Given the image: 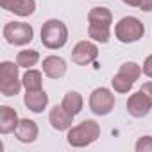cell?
I'll list each match as a JSON object with an SVG mask.
<instances>
[{
    "label": "cell",
    "instance_id": "obj_1",
    "mask_svg": "<svg viewBox=\"0 0 152 152\" xmlns=\"http://www.w3.org/2000/svg\"><path fill=\"white\" fill-rule=\"evenodd\" d=\"M100 136V125L95 120H84L79 125L70 127L68 134H66V141L70 147L75 148H83L88 147L91 143H95Z\"/></svg>",
    "mask_w": 152,
    "mask_h": 152
},
{
    "label": "cell",
    "instance_id": "obj_2",
    "mask_svg": "<svg viewBox=\"0 0 152 152\" xmlns=\"http://www.w3.org/2000/svg\"><path fill=\"white\" fill-rule=\"evenodd\" d=\"M41 43L50 50H59L68 41V29L61 20L50 18L41 25Z\"/></svg>",
    "mask_w": 152,
    "mask_h": 152
},
{
    "label": "cell",
    "instance_id": "obj_3",
    "mask_svg": "<svg viewBox=\"0 0 152 152\" xmlns=\"http://www.w3.org/2000/svg\"><path fill=\"white\" fill-rule=\"evenodd\" d=\"M18 63L2 61L0 63V93L4 97H15L22 90V81L18 77Z\"/></svg>",
    "mask_w": 152,
    "mask_h": 152
},
{
    "label": "cell",
    "instance_id": "obj_4",
    "mask_svg": "<svg viewBox=\"0 0 152 152\" xmlns=\"http://www.w3.org/2000/svg\"><path fill=\"white\" fill-rule=\"evenodd\" d=\"M145 25L136 16H124L115 25V38L120 43H136L143 38Z\"/></svg>",
    "mask_w": 152,
    "mask_h": 152
},
{
    "label": "cell",
    "instance_id": "obj_5",
    "mask_svg": "<svg viewBox=\"0 0 152 152\" xmlns=\"http://www.w3.org/2000/svg\"><path fill=\"white\" fill-rule=\"evenodd\" d=\"M2 34L9 45L23 47V45H29L32 41L34 29H32V25H29L25 22H9V23H6Z\"/></svg>",
    "mask_w": 152,
    "mask_h": 152
},
{
    "label": "cell",
    "instance_id": "obj_6",
    "mask_svg": "<svg viewBox=\"0 0 152 152\" xmlns=\"http://www.w3.org/2000/svg\"><path fill=\"white\" fill-rule=\"evenodd\" d=\"M90 109L97 116H106L115 109V95L107 88H97L90 95Z\"/></svg>",
    "mask_w": 152,
    "mask_h": 152
},
{
    "label": "cell",
    "instance_id": "obj_7",
    "mask_svg": "<svg viewBox=\"0 0 152 152\" xmlns=\"http://www.w3.org/2000/svg\"><path fill=\"white\" fill-rule=\"evenodd\" d=\"M97 57H99V47L90 39L79 41L72 50V61L75 64H79V66L91 64V63L97 61Z\"/></svg>",
    "mask_w": 152,
    "mask_h": 152
},
{
    "label": "cell",
    "instance_id": "obj_8",
    "mask_svg": "<svg viewBox=\"0 0 152 152\" xmlns=\"http://www.w3.org/2000/svg\"><path fill=\"white\" fill-rule=\"evenodd\" d=\"M152 109V102L148 100V97L140 90L132 95H129V100H127V113L134 118H143L150 113Z\"/></svg>",
    "mask_w": 152,
    "mask_h": 152
},
{
    "label": "cell",
    "instance_id": "obj_9",
    "mask_svg": "<svg viewBox=\"0 0 152 152\" xmlns=\"http://www.w3.org/2000/svg\"><path fill=\"white\" fill-rule=\"evenodd\" d=\"M48 122L54 131H68L73 124V115L61 106H54L48 113Z\"/></svg>",
    "mask_w": 152,
    "mask_h": 152
},
{
    "label": "cell",
    "instance_id": "obj_10",
    "mask_svg": "<svg viewBox=\"0 0 152 152\" xmlns=\"http://www.w3.org/2000/svg\"><path fill=\"white\" fill-rule=\"evenodd\" d=\"M41 68L48 79H61V77H64L68 66L61 56H47L41 63Z\"/></svg>",
    "mask_w": 152,
    "mask_h": 152
},
{
    "label": "cell",
    "instance_id": "obj_11",
    "mask_svg": "<svg viewBox=\"0 0 152 152\" xmlns=\"http://www.w3.org/2000/svg\"><path fill=\"white\" fill-rule=\"evenodd\" d=\"M2 6L7 13H15L16 16H31L36 11V0H0Z\"/></svg>",
    "mask_w": 152,
    "mask_h": 152
},
{
    "label": "cell",
    "instance_id": "obj_12",
    "mask_svg": "<svg viewBox=\"0 0 152 152\" xmlns=\"http://www.w3.org/2000/svg\"><path fill=\"white\" fill-rule=\"evenodd\" d=\"M23 104L32 113H43L45 107L48 106V95H47V91L43 88L41 90H34V91H25Z\"/></svg>",
    "mask_w": 152,
    "mask_h": 152
},
{
    "label": "cell",
    "instance_id": "obj_13",
    "mask_svg": "<svg viewBox=\"0 0 152 152\" xmlns=\"http://www.w3.org/2000/svg\"><path fill=\"white\" fill-rule=\"evenodd\" d=\"M38 134H39L38 124H36L34 120H31V118L20 120V124H18V127H16V131H15L16 140L22 141V143H32V141H36Z\"/></svg>",
    "mask_w": 152,
    "mask_h": 152
},
{
    "label": "cell",
    "instance_id": "obj_14",
    "mask_svg": "<svg viewBox=\"0 0 152 152\" xmlns=\"http://www.w3.org/2000/svg\"><path fill=\"white\" fill-rule=\"evenodd\" d=\"M18 124H20L18 113L11 106H0V132L11 134L16 131Z\"/></svg>",
    "mask_w": 152,
    "mask_h": 152
},
{
    "label": "cell",
    "instance_id": "obj_15",
    "mask_svg": "<svg viewBox=\"0 0 152 152\" xmlns=\"http://www.w3.org/2000/svg\"><path fill=\"white\" fill-rule=\"evenodd\" d=\"M22 84L25 88V91H34V90H41L43 88V75L39 70L34 68H27V72L22 77Z\"/></svg>",
    "mask_w": 152,
    "mask_h": 152
},
{
    "label": "cell",
    "instance_id": "obj_16",
    "mask_svg": "<svg viewBox=\"0 0 152 152\" xmlns=\"http://www.w3.org/2000/svg\"><path fill=\"white\" fill-rule=\"evenodd\" d=\"M63 107L68 109L73 116L79 115L83 111V106H84V100H83V95L79 91H68L64 97H63Z\"/></svg>",
    "mask_w": 152,
    "mask_h": 152
},
{
    "label": "cell",
    "instance_id": "obj_17",
    "mask_svg": "<svg viewBox=\"0 0 152 152\" xmlns=\"http://www.w3.org/2000/svg\"><path fill=\"white\" fill-rule=\"evenodd\" d=\"M88 22L90 23H99V25H109L113 23V15L107 7H93L88 13Z\"/></svg>",
    "mask_w": 152,
    "mask_h": 152
},
{
    "label": "cell",
    "instance_id": "obj_18",
    "mask_svg": "<svg viewBox=\"0 0 152 152\" xmlns=\"http://www.w3.org/2000/svg\"><path fill=\"white\" fill-rule=\"evenodd\" d=\"M88 36L97 41V43H107L111 38V27L109 25H99V23H90L88 25Z\"/></svg>",
    "mask_w": 152,
    "mask_h": 152
},
{
    "label": "cell",
    "instance_id": "obj_19",
    "mask_svg": "<svg viewBox=\"0 0 152 152\" xmlns=\"http://www.w3.org/2000/svg\"><path fill=\"white\" fill-rule=\"evenodd\" d=\"M38 61H39V52L34 48H25V50L18 52V56H16V63L20 68H32Z\"/></svg>",
    "mask_w": 152,
    "mask_h": 152
},
{
    "label": "cell",
    "instance_id": "obj_20",
    "mask_svg": "<svg viewBox=\"0 0 152 152\" xmlns=\"http://www.w3.org/2000/svg\"><path fill=\"white\" fill-rule=\"evenodd\" d=\"M132 84H134V81H131L129 77H125V75L120 73V72L116 75H113V79H111V86H113V90L116 93H129Z\"/></svg>",
    "mask_w": 152,
    "mask_h": 152
},
{
    "label": "cell",
    "instance_id": "obj_21",
    "mask_svg": "<svg viewBox=\"0 0 152 152\" xmlns=\"http://www.w3.org/2000/svg\"><path fill=\"white\" fill-rule=\"evenodd\" d=\"M120 73H124L125 77H129L131 81H138L140 79V75L143 73V68L138 64V63H134V61H127V63H124L122 66H120V70H118Z\"/></svg>",
    "mask_w": 152,
    "mask_h": 152
},
{
    "label": "cell",
    "instance_id": "obj_22",
    "mask_svg": "<svg viewBox=\"0 0 152 152\" xmlns=\"http://www.w3.org/2000/svg\"><path fill=\"white\" fill-rule=\"evenodd\" d=\"M136 152H152V136H141L136 145H134Z\"/></svg>",
    "mask_w": 152,
    "mask_h": 152
},
{
    "label": "cell",
    "instance_id": "obj_23",
    "mask_svg": "<svg viewBox=\"0 0 152 152\" xmlns=\"http://www.w3.org/2000/svg\"><path fill=\"white\" fill-rule=\"evenodd\" d=\"M141 68H143V73L147 75V77L152 79V54L147 56V59L143 61V66H141Z\"/></svg>",
    "mask_w": 152,
    "mask_h": 152
},
{
    "label": "cell",
    "instance_id": "obj_24",
    "mask_svg": "<svg viewBox=\"0 0 152 152\" xmlns=\"http://www.w3.org/2000/svg\"><path fill=\"white\" fill-rule=\"evenodd\" d=\"M140 90H141V91H143V93H145V95L148 97V100L152 102V81H148V83H145V84H143V86H141Z\"/></svg>",
    "mask_w": 152,
    "mask_h": 152
},
{
    "label": "cell",
    "instance_id": "obj_25",
    "mask_svg": "<svg viewBox=\"0 0 152 152\" xmlns=\"http://www.w3.org/2000/svg\"><path fill=\"white\" fill-rule=\"evenodd\" d=\"M140 9L145 11V13H150V11H152V0H141Z\"/></svg>",
    "mask_w": 152,
    "mask_h": 152
},
{
    "label": "cell",
    "instance_id": "obj_26",
    "mask_svg": "<svg viewBox=\"0 0 152 152\" xmlns=\"http://www.w3.org/2000/svg\"><path fill=\"white\" fill-rule=\"evenodd\" d=\"M125 6H131V7H140L141 6V0H122Z\"/></svg>",
    "mask_w": 152,
    "mask_h": 152
}]
</instances>
